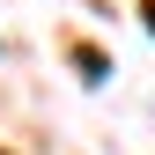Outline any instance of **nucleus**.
<instances>
[{
    "label": "nucleus",
    "mask_w": 155,
    "mask_h": 155,
    "mask_svg": "<svg viewBox=\"0 0 155 155\" xmlns=\"http://www.w3.org/2000/svg\"><path fill=\"white\" fill-rule=\"evenodd\" d=\"M148 30H155V0H148Z\"/></svg>",
    "instance_id": "1"
}]
</instances>
